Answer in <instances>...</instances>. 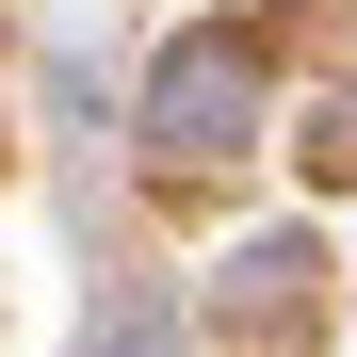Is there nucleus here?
Returning <instances> with one entry per match:
<instances>
[{
    "label": "nucleus",
    "mask_w": 357,
    "mask_h": 357,
    "mask_svg": "<svg viewBox=\"0 0 357 357\" xmlns=\"http://www.w3.org/2000/svg\"><path fill=\"white\" fill-rule=\"evenodd\" d=\"M244 98H260V66H244V33H195V49H178V66H162V146H244Z\"/></svg>",
    "instance_id": "nucleus-1"
}]
</instances>
